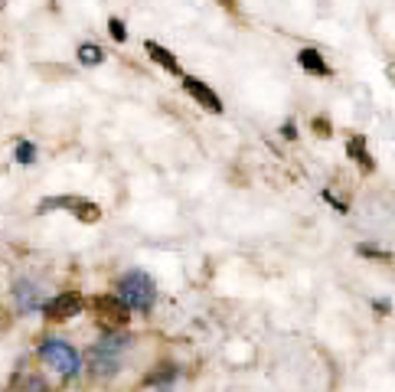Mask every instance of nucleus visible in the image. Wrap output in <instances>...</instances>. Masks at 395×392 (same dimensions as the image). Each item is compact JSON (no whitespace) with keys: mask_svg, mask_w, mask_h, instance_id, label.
<instances>
[{"mask_svg":"<svg viewBox=\"0 0 395 392\" xmlns=\"http://www.w3.org/2000/svg\"><path fill=\"white\" fill-rule=\"evenodd\" d=\"M183 89H186V95H193L196 101H200L206 111H212V115H219L222 111V99H219L216 92H212L210 85L202 82V79H193V76H183Z\"/></svg>","mask_w":395,"mask_h":392,"instance_id":"obj_7","label":"nucleus"},{"mask_svg":"<svg viewBox=\"0 0 395 392\" xmlns=\"http://www.w3.org/2000/svg\"><path fill=\"white\" fill-rule=\"evenodd\" d=\"M108 33H111V39H115V43H124V39H128V30H124V24L121 20H108Z\"/></svg>","mask_w":395,"mask_h":392,"instance_id":"obj_15","label":"nucleus"},{"mask_svg":"<svg viewBox=\"0 0 395 392\" xmlns=\"http://www.w3.org/2000/svg\"><path fill=\"white\" fill-rule=\"evenodd\" d=\"M131 346V337L128 333L108 331V337L98 340V343L88 350V366H92L95 376H111L121 369V353Z\"/></svg>","mask_w":395,"mask_h":392,"instance_id":"obj_2","label":"nucleus"},{"mask_svg":"<svg viewBox=\"0 0 395 392\" xmlns=\"http://www.w3.org/2000/svg\"><path fill=\"white\" fill-rule=\"evenodd\" d=\"M144 49H148V56L157 62V66H163L167 72H173V76L183 79V72H180V62H177V56H173L170 49H163L160 43H154V39H148V43H144Z\"/></svg>","mask_w":395,"mask_h":392,"instance_id":"obj_9","label":"nucleus"},{"mask_svg":"<svg viewBox=\"0 0 395 392\" xmlns=\"http://www.w3.org/2000/svg\"><path fill=\"white\" fill-rule=\"evenodd\" d=\"M173 376H177V369H173L170 363H163V369H160V373H154V376H148V379H144V383H148V386H157V383H170Z\"/></svg>","mask_w":395,"mask_h":392,"instance_id":"obj_14","label":"nucleus"},{"mask_svg":"<svg viewBox=\"0 0 395 392\" xmlns=\"http://www.w3.org/2000/svg\"><path fill=\"white\" fill-rule=\"evenodd\" d=\"M359 255H369V258H382V261H392V255L379 246H359Z\"/></svg>","mask_w":395,"mask_h":392,"instance_id":"obj_16","label":"nucleus"},{"mask_svg":"<svg viewBox=\"0 0 395 392\" xmlns=\"http://www.w3.org/2000/svg\"><path fill=\"white\" fill-rule=\"evenodd\" d=\"M297 62H301V69L310 72V76H317V79L330 76V66L324 62V56H320L317 49H301V53H297Z\"/></svg>","mask_w":395,"mask_h":392,"instance_id":"obj_10","label":"nucleus"},{"mask_svg":"<svg viewBox=\"0 0 395 392\" xmlns=\"http://www.w3.org/2000/svg\"><path fill=\"white\" fill-rule=\"evenodd\" d=\"M53 206H62V209H69V213H76L82 223H98L101 219V209L88 200H78V196H53V200H43L39 203V213H49Z\"/></svg>","mask_w":395,"mask_h":392,"instance_id":"obj_6","label":"nucleus"},{"mask_svg":"<svg viewBox=\"0 0 395 392\" xmlns=\"http://www.w3.org/2000/svg\"><path fill=\"white\" fill-rule=\"evenodd\" d=\"M39 356H43L53 369H59L62 376H69V379L76 376L78 366H82V363H78V353L59 337H43V343H39Z\"/></svg>","mask_w":395,"mask_h":392,"instance_id":"obj_3","label":"nucleus"},{"mask_svg":"<svg viewBox=\"0 0 395 392\" xmlns=\"http://www.w3.org/2000/svg\"><path fill=\"white\" fill-rule=\"evenodd\" d=\"M78 62H82V66H101V62H105V49L95 46V43H82V46H78Z\"/></svg>","mask_w":395,"mask_h":392,"instance_id":"obj_12","label":"nucleus"},{"mask_svg":"<svg viewBox=\"0 0 395 392\" xmlns=\"http://www.w3.org/2000/svg\"><path fill=\"white\" fill-rule=\"evenodd\" d=\"M88 308H92V314L98 317V323L105 331H118V327H124L131 321V311H128V304L118 294H98V298L88 301Z\"/></svg>","mask_w":395,"mask_h":392,"instance_id":"obj_4","label":"nucleus"},{"mask_svg":"<svg viewBox=\"0 0 395 392\" xmlns=\"http://www.w3.org/2000/svg\"><path fill=\"white\" fill-rule=\"evenodd\" d=\"M118 298L128 304V311L150 314V311H154V304H157V285H154V278H150L148 271H140V268L124 271V275L118 278Z\"/></svg>","mask_w":395,"mask_h":392,"instance_id":"obj_1","label":"nucleus"},{"mask_svg":"<svg viewBox=\"0 0 395 392\" xmlns=\"http://www.w3.org/2000/svg\"><path fill=\"white\" fill-rule=\"evenodd\" d=\"M16 161H20V164H33V161H36V147H33L30 141H20V144H16Z\"/></svg>","mask_w":395,"mask_h":392,"instance_id":"obj_13","label":"nucleus"},{"mask_svg":"<svg viewBox=\"0 0 395 392\" xmlns=\"http://www.w3.org/2000/svg\"><path fill=\"white\" fill-rule=\"evenodd\" d=\"M314 128H317V134H330V121H324V118H314Z\"/></svg>","mask_w":395,"mask_h":392,"instance_id":"obj_17","label":"nucleus"},{"mask_svg":"<svg viewBox=\"0 0 395 392\" xmlns=\"http://www.w3.org/2000/svg\"><path fill=\"white\" fill-rule=\"evenodd\" d=\"M30 392H46V383L43 379H30Z\"/></svg>","mask_w":395,"mask_h":392,"instance_id":"obj_18","label":"nucleus"},{"mask_svg":"<svg viewBox=\"0 0 395 392\" xmlns=\"http://www.w3.org/2000/svg\"><path fill=\"white\" fill-rule=\"evenodd\" d=\"M82 308H86V298H82V294L78 291H62V294H56L53 301L43 304V314H46V321L62 323V321H72L76 314H82Z\"/></svg>","mask_w":395,"mask_h":392,"instance_id":"obj_5","label":"nucleus"},{"mask_svg":"<svg viewBox=\"0 0 395 392\" xmlns=\"http://www.w3.org/2000/svg\"><path fill=\"white\" fill-rule=\"evenodd\" d=\"M347 154L353 157L359 167H363V174H372V170H376V164H372V154H369V147H366L363 134H353V138L347 141Z\"/></svg>","mask_w":395,"mask_h":392,"instance_id":"obj_8","label":"nucleus"},{"mask_svg":"<svg viewBox=\"0 0 395 392\" xmlns=\"http://www.w3.org/2000/svg\"><path fill=\"white\" fill-rule=\"evenodd\" d=\"M284 138H287V141L297 138V128H294V124H284Z\"/></svg>","mask_w":395,"mask_h":392,"instance_id":"obj_19","label":"nucleus"},{"mask_svg":"<svg viewBox=\"0 0 395 392\" xmlns=\"http://www.w3.org/2000/svg\"><path fill=\"white\" fill-rule=\"evenodd\" d=\"M14 294H16V304H20V311H39L43 291H39L36 285H30V281H16Z\"/></svg>","mask_w":395,"mask_h":392,"instance_id":"obj_11","label":"nucleus"}]
</instances>
